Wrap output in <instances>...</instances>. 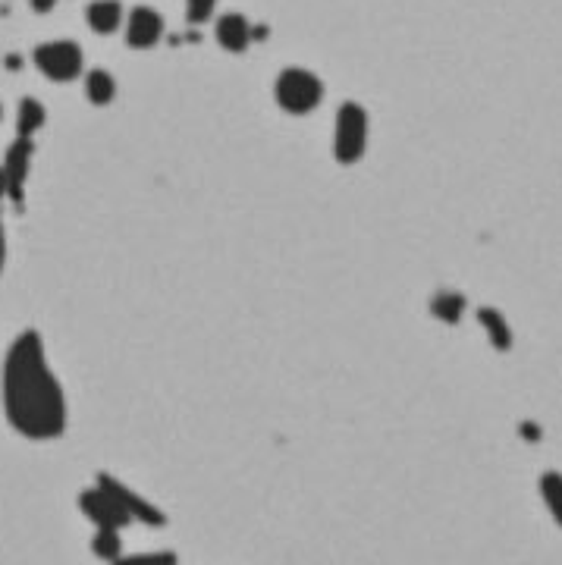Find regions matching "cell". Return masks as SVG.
<instances>
[{
	"label": "cell",
	"mask_w": 562,
	"mask_h": 565,
	"mask_svg": "<svg viewBox=\"0 0 562 565\" xmlns=\"http://www.w3.org/2000/svg\"><path fill=\"white\" fill-rule=\"evenodd\" d=\"M4 412L29 440H54L66 431V396L35 330L13 339L4 361Z\"/></svg>",
	"instance_id": "1"
},
{
	"label": "cell",
	"mask_w": 562,
	"mask_h": 565,
	"mask_svg": "<svg viewBox=\"0 0 562 565\" xmlns=\"http://www.w3.org/2000/svg\"><path fill=\"white\" fill-rule=\"evenodd\" d=\"M274 98L292 117H305V113H311L324 101V82L311 70H302V66H286L277 76Z\"/></svg>",
	"instance_id": "2"
},
{
	"label": "cell",
	"mask_w": 562,
	"mask_h": 565,
	"mask_svg": "<svg viewBox=\"0 0 562 565\" xmlns=\"http://www.w3.org/2000/svg\"><path fill=\"white\" fill-rule=\"evenodd\" d=\"M368 148V110L355 101H346L336 110V129H333V157L336 164H358Z\"/></svg>",
	"instance_id": "3"
},
{
	"label": "cell",
	"mask_w": 562,
	"mask_h": 565,
	"mask_svg": "<svg viewBox=\"0 0 562 565\" xmlns=\"http://www.w3.org/2000/svg\"><path fill=\"white\" fill-rule=\"evenodd\" d=\"M35 66L51 82H73L82 76V48L76 41H48L35 48Z\"/></svg>",
	"instance_id": "4"
},
{
	"label": "cell",
	"mask_w": 562,
	"mask_h": 565,
	"mask_svg": "<svg viewBox=\"0 0 562 565\" xmlns=\"http://www.w3.org/2000/svg\"><path fill=\"white\" fill-rule=\"evenodd\" d=\"M79 506L98 528H126L132 522L129 512L117 503V496L110 493L104 484L82 490L79 493Z\"/></svg>",
	"instance_id": "5"
},
{
	"label": "cell",
	"mask_w": 562,
	"mask_h": 565,
	"mask_svg": "<svg viewBox=\"0 0 562 565\" xmlns=\"http://www.w3.org/2000/svg\"><path fill=\"white\" fill-rule=\"evenodd\" d=\"M32 157H35V142L16 135V142L7 148L4 176H7V198H13L19 208H22V198H26V179L32 170Z\"/></svg>",
	"instance_id": "6"
},
{
	"label": "cell",
	"mask_w": 562,
	"mask_h": 565,
	"mask_svg": "<svg viewBox=\"0 0 562 565\" xmlns=\"http://www.w3.org/2000/svg\"><path fill=\"white\" fill-rule=\"evenodd\" d=\"M98 484H104L110 493L117 496V503H120V506L129 512L132 522H145V525H151V528H161V525H167V515H164L161 509H154V503L142 500L139 493H132V490H129L126 484H120L117 478H110V474H101Z\"/></svg>",
	"instance_id": "7"
},
{
	"label": "cell",
	"mask_w": 562,
	"mask_h": 565,
	"mask_svg": "<svg viewBox=\"0 0 562 565\" xmlns=\"http://www.w3.org/2000/svg\"><path fill=\"white\" fill-rule=\"evenodd\" d=\"M164 38V16L151 10V7H136L126 19V41L129 48H139V51H148L154 48L157 41Z\"/></svg>",
	"instance_id": "8"
},
{
	"label": "cell",
	"mask_w": 562,
	"mask_h": 565,
	"mask_svg": "<svg viewBox=\"0 0 562 565\" xmlns=\"http://www.w3.org/2000/svg\"><path fill=\"white\" fill-rule=\"evenodd\" d=\"M214 35H217V41H220L227 51L242 54L245 48H249V41H252V26H249V19H245V16H239V13H227V16H220V19H217Z\"/></svg>",
	"instance_id": "9"
},
{
	"label": "cell",
	"mask_w": 562,
	"mask_h": 565,
	"mask_svg": "<svg viewBox=\"0 0 562 565\" xmlns=\"http://www.w3.org/2000/svg\"><path fill=\"white\" fill-rule=\"evenodd\" d=\"M85 19L98 35H114L123 22V7L120 0H95V4H88Z\"/></svg>",
	"instance_id": "10"
},
{
	"label": "cell",
	"mask_w": 562,
	"mask_h": 565,
	"mask_svg": "<svg viewBox=\"0 0 562 565\" xmlns=\"http://www.w3.org/2000/svg\"><path fill=\"white\" fill-rule=\"evenodd\" d=\"M48 123V110H44L35 98H22L19 113H16V135L22 139H32V135Z\"/></svg>",
	"instance_id": "11"
},
{
	"label": "cell",
	"mask_w": 562,
	"mask_h": 565,
	"mask_svg": "<svg viewBox=\"0 0 562 565\" xmlns=\"http://www.w3.org/2000/svg\"><path fill=\"white\" fill-rule=\"evenodd\" d=\"M478 321H481V327L487 330L490 343L497 346V352L512 349V330H509L506 318H503L497 308H481V311H478Z\"/></svg>",
	"instance_id": "12"
},
{
	"label": "cell",
	"mask_w": 562,
	"mask_h": 565,
	"mask_svg": "<svg viewBox=\"0 0 562 565\" xmlns=\"http://www.w3.org/2000/svg\"><path fill=\"white\" fill-rule=\"evenodd\" d=\"M465 308H468V302H465L462 292H437V296L431 299V314L443 324H459Z\"/></svg>",
	"instance_id": "13"
},
{
	"label": "cell",
	"mask_w": 562,
	"mask_h": 565,
	"mask_svg": "<svg viewBox=\"0 0 562 565\" xmlns=\"http://www.w3.org/2000/svg\"><path fill=\"white\" fill-rule=\"evenodd\" d=\"M85 95H88V101L98 104V107L110 104V101H114V95H117L114 76H110L107 70H92L85 76Z\"/></svg>",
	"instance_id": "14"
},
{
	"label": "cell",
	"mask_w": 562,
	"mask_h": 565,
	"mask_svg": "<svg viewBox=\"0 0 562 565\" xmlns=\"http://www.w3.org/2000/svg\"><path fill=\"white\" fill-rule=\"evenodd\" d=\"M92 550L98 559H107V562H117L120 553H123V540H120V531L117 528H101L92 540Z\"/></svg>",
	"instance_id": "15"
},
{
	"label": "cell",
	"mask_w": 562,
	"mask_h": 565,
	"mask_svg": "<svg viewBox=\"0 0 562 565\" xmlns=\"http://www.w3.org/2000/svg\"><path fill=\"white\" fill-rule=\"evenodd\" d=\"M214 7H217V0H186L189 26H201V22H208L214 16Z\"/></svg>",
	"instance_id": "16"
},
{
	"label": "cell",
	"mask_w": 562,
	"mask_h": 565,
	"mask_svg": "<svg viewBox=\"0 0 562 565\" xmlns=\"http://www.w3.org/2000/svg\"><path fill=\"white\" fill-rule=\"evenodd\" d=\"M541 490H544V500L550 506V512L562 522V496H559V474H544L541 481Z\"/></svg>",
	"instance_id": "17"
},
{
	"label": "cell",
	"mask_w": 562,
	"mask_h": 565,
	"mask_svg": "<svg viewBox=\"0 0 562 565\" xmlns=\"http://www.w3.org/2000/svg\"><path fill=\"white\" fill-rule=\"evenodd\" d=\"M173 562H176V553H151V556H129V559L120 556V565H173Z\"/></svg>",
	"instance_id": "18"
},
{
	"label": "cell",
	"mask_w": 562,
	"mask_h": 565,
	"mask_svg": "<svg viewBox=\"0 0 562 565\" xmlns=\"http://www.w3.org/2000/svg\"><path fill=\"white\" fill-rule=\"evenodd\" d=\"M57 7V0H32V10L35 13H51Z\"/></svg>",
	"instance_id": "19"
},
{
	"label": "cell",
	"mask_w": 562,
	"mask_h": 565,
	"mask_svg": "<svg viewBox=\"0 0 562 565\" xmlns=\"http://www.w3.org/2000/svg\"><path fill=\"white\" fill-rule=\"evenodd\" d=\"M7 261V236H4V217H0V270H4Z\"/></svg>",
	"instance_id": "20"
},
{
	"label": "cell",
	"mask_w": 562,
	"mask_h": 565,
	"mask_svg": "<svg viewBox=\"0 0 562 565\" xmlns=\"http://www.w3.org/2000/svg\"><path fill=\"white\" fill-rule=\"evenodd\" d=\"M7 195V176H4V167H0V198Z\"/></svg>",
	"instance_id": "21"
},
{
	"label": "cell",
	"mask_w": 562,
	"mask_h": 565,
	"mask_svg": "<svg viewBox=\"0 0 562 565\" xmlns=\"http://www.w3.org/2000/svg\"><path fill=\"white\" fill-rule=\"evenodd\" d=\"M0 117H4V107H0Z\"/></svg>",
	"instance_id": "22"
}]
</instances>
